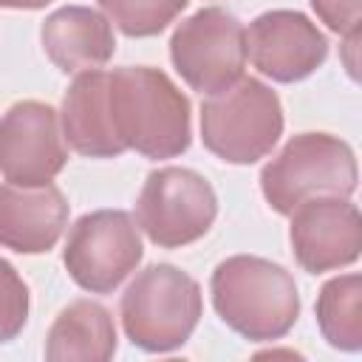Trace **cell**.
Instances as JSON below:
<instances>
[{"instance_id":"cell-16","label":"cell","mask_w":362,"mask_h":362,"mask_svg":"<svg viewBox=\"0 0 362 362\" xmlns=\"http://www.w3.org/2000/svg\"><path fill=\"white\" fill-rule=\"evenodd\" d=\"M314 314L331 348L356 354L362 348V277L356 272L331 277L317 294Z\"/></svg>"},{"instance_id":"cell-2","label":"cell","mask_w":362,"mask_h":362,"mask_svg":"<svg viewBox=\"0 0 362 362\" xmlns=\"http://www.w3.org/2000/svg\"><path fill=\"white\" fill-rule=\"evenodd\" d=\"M218 317L252 342L286 337L300 317V294L291 272L257 255H232L209 277Z\"/></svg>"},{"instance_id":"cell-5","label":"cell","mask_w":362,"mask_h":362,"mask_svg":"<svg viewBox=\"0 0 362 362\" xmlns=\"http://www.w3.org/2000/svg\"><path fill=\"white\" fill-rule=\"evenodd\" d=\"M280 136V96L255 76H240L232 88L212 93L201 105V141L226 164H255L266 158Z\"/></svg>"},{"instance_id":"cell-18","label":"cell","mask_w":362,"mask_h":362,"mask_svg":"<svg viewBox=\"0 0 362 362\" xmlns=\"http://www.w3.org/2000/svg\"><path fill=\"white\" fill-rule=\"evenodd\" d=\"M28 320V286L17 269L0 257V345L11 342Z\"/></svg>"},{"instance_id":"cell-6","label":"cell","mask_w":362,"mask_h":362,"mask_svg":"<svg viewBox=\"0 0 362 362\" xmlns=\"http://www.w3.org/2000/svg\"><path fill=\"white\" fill-rule=\"evenodd\" d=\"M218 218L212 184L189 167L153 170L136 201L139 229L161 249H181L204 238Z\"/></svg>"},{"instance_id":"cell-3","label":"cell","mask_w":362,"mask_h":362,"mask_svg":"<svg viewBox=\"0 0 362 362\" xmlns=\"http://www.w3.org/2000/svg\"><path fill=\"white\" fill-rule=\"evenodd\" d=\"M204 311L201 286L173 263L141 269L124 288L119 317L127 339L147 354H170L181 348Z\"/></svg>"},{"instance_id":"cell-15","label":"cell","mask_w":362,"mask_h":362,"mask_svg":"<svg viewBox=\"0 0 362 362\" xmlns=\"http://www.w3.org/2000/svg\"><path fill=\"white\" fill-rule=\"evenodd\" d=\"M119 337L110 311L96 300L68 303L48 328L45 359L51 362H105L116 354Z\"/></svg>"},{"instance_id":"cell-17","label":"cell","mask_w":362,"mask_h":362,"mask_svg":"<svg viewBox=\"0 0 362 362\" xmlns=\"http://www.w3.org/2000/svg\"><path fill=\"white\" fill-rule=\"evenodd\" d=\"M99 6L122 34L156 37L187 8V0H99Z\"/></svg>"},{"instance_id":"cell-10","label":"cell","mask_w":362,"mask_h":362,"mask_svg":"<svg viewBox=\"0 0 362 362\" xmlns=\"http://www.w3.org/2000/svg\"><path fill=\"white\" fill-rule=\"evenodd\" d=\"M246 57L272 82H300L328 59V40L303 11L274 8L249 23Z\"/></svg>"},{"instance_id":"cell-11","label":"cell","mask_w":362,"mask_h":362,"mask_svg":"<svg viewBox=\"0 0 362 362\" xmlns=\"http://www.w3.org/2000/svg\"><path fill=\"white\" fill-rule=\"evenodd\" d=\"M288 240L294 260L308 274L351 266L362 252V215L348 198H311L291 212Z\"/></svg>"},{"instance_id":"cell-9","label":"cell","mask_w":362,"mask_h":362,"mask_svg":"<svg viewBox=\"0 0 362 362\" xmlns=\"http://www.w3.org/2000/svg\"><path fill=\"white\" fill-rule=\"evenodd\" d=\"M65 164L68 147L51 105L23 99L0 116V175L8 184H48Z\"/></svg>"},{"instance_id":"cell-4","label":"cell","mask_w":362,"mask_h":362,"mask_svg":"<svg viewBox=\"0 0 362 362\" xmlns=\"http://www.w3.org/2000/svg\"><path fill=\"white\" fill-rule=\"evenodd\" d=\"M359 181L356 156L331 133H297L260 170V192L277 215H291L311 198H351Z\"/></svg>"},{"instance_id":"cell-19","label":"cell","mask_w":362,"mask_h":362,"mask_svg":"<svg viewBox=\"0 0 362 362\" xmlns=\"http://www.w3.org/2000/svg\"><path fill=\"white\" fill-rule=\"evenodd\" d=\"M317 17L339 37L359 34L362 23V0H311Z\"/></svg>"},{"instance_id":"cell-13","label":"cell","mask_w":362,"mask_h":362,"mask_svg":"<svg viewBox=\"0 0 362 362\" xmlns=\"http://www.w3.org/2000/svg\"><path fill=\"white\" fill-rule=\"evenodd\" d=\"M45 57L62 74H85L107 65L116 54L113 25L105 14L88 6H62L45 17L40 28Z\"/></svg>"},{"instance_id":"cell-8","label":"cell","mask_w":362,"mask_h":362,"mask_svg":"<svg viewBox=\"0 0 362 362\" xmlns=\"http://www.w3.org/2000/svg\"><path fill=\"white\" fill-rule=\"evenodd\" d=\"M144 257L139 223L124 209H96L76 218L62 263L71 280L90 294H110Z\"/></svg>"},{"instance_id":"cell-7","label":"cell","mask_w":362,"mask_h":362,"mask_svg":"<svg viewBox=\"0 0 362 362\" xmlns=\"http://www.w3.org/2000/svg\"><path fill=\"white\" fill-rule=\"evenodd\" d=\"M170 59L192 90L204 96L221 93L243 76L246 28L226 8H201L175 25Z\"/></svg>"},{"instance_id":"cell-14","label":"cell","mask_w":362,"mask_h":362,"mask_svg":"<svg viewBox=\"0 0 362 362\" xmlns=\"http://www.w3.org/2000/svg\"><path fill=\"white\" fill-rule=\"evenodd\" d=\"M59 127L65 136V144L88 158H116L127 147L122 144L113 113H110V96H107V71H85L76 74L71 88L65 90L62 110H59Z\"/></svg>"},{"instance_id":"cell-12","label":"cell","mask_w":362,"mask_h":362,"mask_svg":"<svg viewBox=\"0 0 362 362\" xmlns=\"http://www.w3.org/2000/svg\"><path fill=\"white\" fill-rule=\"evenodd\" d=\"M71 204L57 184H0V246L17 255H42L68 226Z\"/></svg>"},{"instance_id":"cell-1","label":"cell","mask_w":362,"mask_h":362,"mask_svg":"<svg viewBox=\"0 0 362 362\" xmlns=\"http://www.w3.org/2000/svg\"><path fill=\"white\" fill-rule=\"evenodd\" d=\"M113 127L127 150L144 158H175L192 141V107L158 68L124 65L107 74Z\"/></svg>"},{"instance_id":"cell-20","label":"cell","mask_w":362,"mask_h":362,"mask_svg":"<svg viewBox=\"0 0 362 362\" xmlns=\"http://www.w3.org/2000/svg\"><path fill=\"white\" fill-rule=\"evenodd\" d=\"M51 0H0V8H20V11H34L45 8Z\"/></svg>"}]
</instances>
